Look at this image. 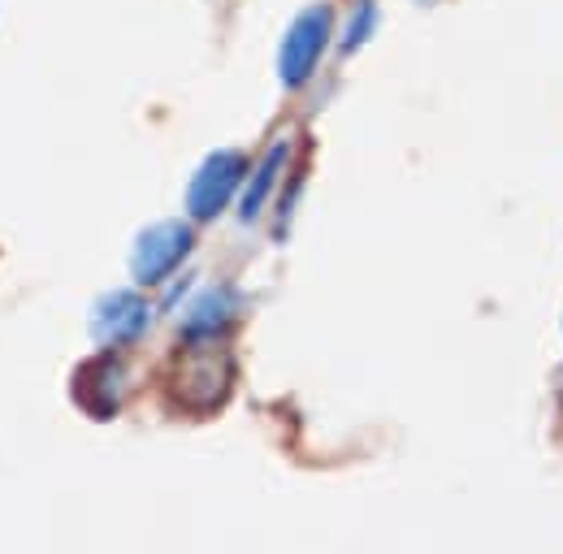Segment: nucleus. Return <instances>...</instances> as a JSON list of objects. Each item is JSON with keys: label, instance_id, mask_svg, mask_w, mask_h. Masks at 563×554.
I'll return each instance as SVG.
<instances>
[{"label": "nucleus", "instance_id": "423d86ee", "mask_svg": "<svg viewBox=\"0 0 563 554\" xmlns=\"http://www.w3.org/2000/svg\"><path fill=\"white\" fill-rule=\"evenodd\" d=\"M122 381H126V373L118 359H96L78 373V403L104 420L122 408Z\"/></svg>", "mask_w": 563, "mask_h": 554}, {"label": "nucleus", "instance_id": "6e6552de", "mask_svg": "<svg viewBox=\"0 0 563 554\" xmlns=\"http://www.w3.org/2000/svg\"><path fill=\"white\" fill-rule=\"evenodd\" d=\"M377 22H382V9H377V0H355L352 13H347V26H343V57H352V53H360L373 35H377Z\"/></svg>", "mask_w": 563, "mask_h": 554}, {"label": "nucleus", "instance_id": "f03ea898", "mask_svg": "<svg viewBox=\"0 0 563 554\" xmlns=\"http://www.w3.org/2000/svg\"><path fill=\"white\" fill-rule=\"evenodd\" d=\"M247 182V156L239 147H221V152H209L187 187V217L191 221H212L221 217L230 200L243 191Z\"/></svg>", "mask_w": 563, "mask_h": 554}, {"label": "nucleus", "instance_id": "7ed1b4c3", "mask_svg": "<svg viewBox=\"0 0 563 554\" xmlns=\"http://www.w3.org/2000/svg\"><path fill=\"white\" fill-rule=\"evenodd\" d=\"M191 247H196V230L187 221H156L135 239L131 274L140 286H161L169 274H178V265L191 256Z\"/></svg>", "mask_w": 563, "mask_h": 554}, {"label": "nucleus", "instance_id": "f257e3e1", "mask_svg": "<svg viewBox=\"0 0 563 554\" xmlns=\"http://www.w3.org/2000/svg\"><path fill=\"white\" fill-rule=\"evenodd\" d=\"M330 40H334V4L317 0V4L299 9V13H295V22L286 26L282 48H278L282 87L299 91L303 82H312L317 66H321V62H325V53H330Z\"/></svg>", "mask_w": 563, "mask_h": 554}, {"label": "nucleus", "instance_id": "39448f33", "mask_svg": "<svg viewBox=\"0 0 563 554\" xmlns=\"http://www.w3.org/2000/svg\"><path fill=\"white\" fill-rule=\"evenodd\" d=\"M234 317H239V295L230 286H212L191 303V312L183 321V339L187 343H212L234 325Z\"/></svg>", "mask_w": 563, "mask_h": 554}, {"label": "nucleus", "instance_id": "20e7f679", "mask_svg": "<svg viewBox=\"0 0 563 554\" xmlns=\"http://www.w3.org/2000/svg\"><path fill=\"white\" fill-rule=\"evenodd\" d=\"M152 325V308L140 290H109L91 308V339L100 346H131Z\"/></svg>", "mask_w": 563, "mask_h": 554}, {"label": "nucleus", "instance_id": "0eeeda50", "mask_svg": "<svg viewBox=\"0 0 563 554\" xmlns=\"http://www.w3.org/2000/svg\"><path fill=\"white\" fill-rule=\"evenodd\" d=\"M286 160H290V143L278 138L269 152H265V160L256 165V174L247 169V182H243V200H239V217L243 221H256L265 204H269V196H274V187L282 182V169H286Z\"/></svg>", "mask_w": 563, "mask_h": 554}]
</instances>
